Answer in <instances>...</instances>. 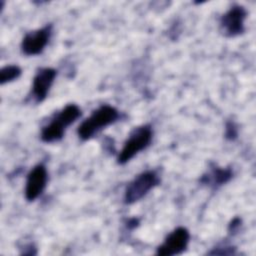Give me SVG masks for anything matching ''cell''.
Returning <instances> with one entry per match:
<instances>
[{
    "label": "cell",
    "instance_id": "cell-1",
    "mask_svg": "<svg viewBox=\"0 0 256 256\" xmlns=\"http://www.w3.org/2000/svg\"><path fill=\"white\" fill-rule=\"evenodd\" d=\"M82 112L79 106L76 104H68L61 111L55 114L50 122L42 127L41 140L46 143H52L59 141L63 138L65 129L74 123Z\"/></svg>",
    "mask_w": 256,
    "mask_h": 256
},
{
    "label": "cell",
    "instance_id": "cell-8",
    "mask_svg": "<svg viewBox=\"0 0 256 256\" xmlns=\"http://www.w3.org/2000/svg\"><path fill=\"white\" fill-rule=\"evenodd\" d=\"M48 181L47 169L43 164L34 166L27 175L25 185V198L31 202L36 200L44 191Z\"/></svg>",
    "mask_w": 256,
    "mask_h": 256
},
{
    "label": "cell",
    "instance_id": "cell-11",
    "mask_svg": "<svg viewBox=\"0 0 256 256\" xmlns=\"http://www.w3.org/2000/svg\"><path fill=\"white\" fill-rule=\"evenodd\" d=\"M22 70L17 65H6L0 70V83L1 85L14 81L20 77Z\"/></svg>",
    "mask_w": 256,
    "mask_h": 256
},
{
    "label": "cell",
    "instance_id": "cell-12",
    "mask_svg": "<svg viewBox=\"0 0 256 256\" xmlns=\"http://www.w3.org/2000/svg\"><path fill=\"white\" fill-rule=\"evenodd\" d=\"M238 128L233 121H228L225 126V138L228 140H234L237 138Z\"/></svg>",
    "mask_w": 256,
    "mask_h": 256
},
{
    "label": "cell",
    "instance_id": "cell-7",
    "mask_svg": "<svg viewBox=\"0 0 256 256\" xmlns=\"http://www.w3.org/2000/svg\"><path fill=\"white\" fill-rule=\"evenodd\" d=\"M190 240V233L185 227H177L167 235L164 242L158 246L156 254L173 256L184 252Z\"/></svg>",
    "mask_w": 256,
    "mask_h": 256
},
{
    "label": "cell",
    "instance_id": "cell-13",
    "mask_svg": "<svg viewBox=\"0 0 256 256\" xmlns=\"http://www.w3.org/2000/svg\"><path fill=\"white\" fill-rule=\"evenodd\" d=\"M240 225H241V219L240 218H234L231 222H230V224H229V228H228V230H229V232L230 233H235V232H237L238 231V229H239V227H240Z\"/></svg>",
    "mask_w": 256,
    "mask_h": 256
},
{
    "label": "cell",
    "instance_id": "cell-10",
    "mask_svg": "<svg viewBox=\"0 0 256 256\" xmlns=\"http://www.w3.org/2000/svg\"><path fill=\"white\" fill-rule=\"evenodd\" d=\"M233 176V172L230 168H222L216 165L212 166L209 171L202 175L200 182L211 188H217L227 183Z\"/></svg>",
    "mask_w": 256,
    "mask_h": 256
},
{
    "label": "cell",
    "instance_id": "cell-2",
    "mask_svg": "<svg viewBox=\"0 0 256 256\" xmlns=\"http://www.w3.org/2000/svg\"><path fill=\"white\" fill-rule=\"evenodd\" d=\"M119 116V111L115 107L102 105L79 125L77 134L80 139L89 140L100 130L116 122Z\"/></svg>",
    "mask_w": 256,
    "mask_h": 256
},
{
    "label": "cell",
    "instance_id": "cell-3",
    "mask_svg": "<svg viewBox=\"0 0 256 256\" xmlns=\"http://www.w3.org/2000/svg\"><path fill=\"white\" fill-rule=\"evenodd\" d=\"M152 137L153 131L150 125L146 124L134 128L128 139L125 141L120 153L118 154L117 163L123 165L130 161L135 155L150 145Z\"/></svg>",
    "mask_w": 256,
    "mask_h": 256
},
{
    "label": "cell",
    "instance_id": "cell-4",
    "mask_svg": "<svg viewBox=\"0 0 256 256\" xmlns=\"http://www.w3.org/2000/svg\"><path fill=\"white\" fill-rule=\"evenodd\" d=\"M159 183L160 177L154 170H147L138 174L126 186L124 192V202L126 204H133L139 201Z\"/></svg>",
    "mask_w": 256,
    "mask_h": 256
},
{
    "label": "cell",
    "instance_id": "cell-6",
    "mask_svg": "<svg viewBox=\"0 0 256 256\" xmlns=\"http://www.w3.org/2000/svg\"><path fill=\"white\" fill-rule=\"evenodd\" d=\"M52 34V25L48 24L40 29L25 34L21 42V50L27 56L41 54L48 44Z\"/></svg>",
    "mask_w": 256,
    "mask_h": 256
},
{
    "label": "cell",
    "instance_id": "cell-9",
    "mask_svg": "<svg viewBox=\"0 0 256 256\" xmlns=\"http://www.w3.org/2000/svg\"><path fill=\"white\" fill-rule=\"evenodd\" d=\"M56 75L57 71L51 67L40 68L36 72L31 89V97L35 103H41L46 99Z\"/></svg>",
    "mask_w": 256,
    "mask_h": 256
},
{
    "label": "cell",
    "instance_id": "cell-5",
    "mask_svg": "<svg viewBox=\"0 0 256 256\" xmlns=\"http://www.w3.org/2000/svg\"><path fill=\"white\" fill-rule=\"evenodd\" d=\"M247 12L241 5L232 6L220 19V31L226 37H235L245 30L244 21Z\"/></svg>",
    "mask_w": 256,
    "mask_h": 256
}]
</instances>
